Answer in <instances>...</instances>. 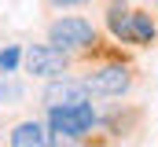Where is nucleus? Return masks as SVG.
Listing matches in <instances>:
<instances>
[{"mask_svg": "<svg viewBox=\"0 0 158 147\" xmlns=\"http://www.w3.org/2000/svg\"><path fill=\"white\" fill-rule=\"evenodd\" d=\"M26 99V81L15 74H0V107H19Z\"/></svg>", "mask_w": 158, "mask_h": 147, "instance_id": "obj_9", "label": "nucleus"}, {"mask_svg": "<svg viewBox=\"0 0 158 147\" xmlns=\"http://www.w3.org/2000/svg\"><path fill=\"white\" fill-rule=\"evenodd\" d=\"M22 52H26V48H19V44H4V48H0V74H19Z\"/></svg>", "mask_w": 158, "mask_h": 147, "instance_id": "obj_10", "label": "nucleus"}, {"mask_svg": "<svg viewBox=\"0 0 158 147\" xmlns=\"http://www.w3.org/2000/svg\"><path fill=\"white\" fill-rule=\"evenodd\" d=\"M81 99H92V96H88L85 81H81V77H70V74L52 77V81H44V88H40L44 110L48 107H66V103H81Z\"/></svg>", "mask_w": 158, "mask_h": 147, "instance_id": "obj_5", "label": "nucleus"}, {"mask_svg": "<svg viewBox=\"0 0 158 147\" xmlns=\"http://www.w3.org/2000/svg\"><path fill=\"white\" fill-rule=\"evenodd\" d=\"M44 37H48L52 44H59L63 52H70V55L92 52V48L99 44V30H96L92 19H85V15H59V19H52L48 30H44Z\"/></svg>", "mask_w": 158, "mask_h": 147, "instance_id": "obj_2", "label": "nucleus"}, {"mask_svg": "<svg viewBox=\"0 0 158 147\" xmlns=\"http://www.w3.org/2000/svg\"><path fill=\"white\" fill-rule=\"evenodd\" d=\"M7 144H11V147H48V144H55V136H52V129H48L44 121H37V118H26V121L11 125Z\"/></svg>", "mask_w": 158, "mask_h": 147, "instance_id": "obj_6", "label": "nucleus"}, {"mask_svg": "<svg viewBox=\"0 0 158 147\" xmlns=\"http://www.w3.org/2000/svg\"><path fill=\"white\" fill-rule=\"evenodd\" d=\"M52 11H70V7H88L92 0H44Z\"/></svg>", "mask_w": 158, "mask_h": 147, "instance_id": "obj_11", "label": "nucleus"}, {"mask_svg": "<svg viewBox=\"0 0 158 147\" xmlns=\"http://www.w3.org/2000/svg\"><path fill=\"white\" fill-rule=\"evenodd\" d=\"M158 40V22L151 11H132L129 15V44H155Z\"/></svg>", "mask_w": 158, "mask_h": 147, "instance_id": "obj_7", "label": "nucleus"}, {"mask_svg": "<svg viewBox=\"0 0 158 147\" xmlns=\"http://www.w3.org/2000/svg\"><path fill=\"white\" fill-rule=\"evenodd\" d=\"M99 125V110L92 99H81V103H66V107H48V129L59 140H85L92 129Z\"/></svg>", "mask_w": 158, "mask_h": 147, "instance_id": "obj_1", "label": "nucleus"}, {"mask_svg": "<svg viewBox=\"0 0 158 147\" xmlns=\"http://www.w3.org/2000/svg\"><path fill=\"white\" fill-rule=\"evenodd\" d=\"M88 96L92 99H121L132 92V70L125 63H103V66H92V70L81 77Z\"/></svg>", "mask_w": 158, "mask_h": 147, "instance_id": "obj_3", "label": "nucleus"}, {"mask_svg": "<svg viewBox=\"0 0 158 147\" xmlns=\"http://www.w3.org/2000/svg\"><path fill=\"white\" fill-rule=\"evenodd\" d=\"M22 70L37 81H52V77H63L70 74V52H63L59 44L44 40V44H30L22 52Z\"/></svg>", "mask_w": 158, "mask_h": 147, "instance_id": "obj_4", "label": "nucleus"}, {"mask_svg": "<svg viewBox=\"0 0 158 147\" xmlns=\"http://www.w3.org/2000/svg\"><path fill=\"white\" fill-rule=\"evenodd\" d=\"M129 15H132L129 0H110V4H107V30H110L114 40H121V44H129Z\"/></svg>", "mask_w": 158, "mask_h": 147, "instance_id": "obj_8", "label": "nucleus"}, {"mask_svg": "<svg viewBox=\"0 0 158 147\" xmlns=\"http://www.w3.org/2000/svg\"><path fill=\"white\" fill-rule=\"evenodd\" d=\"M155 11H158V0H155Z\"/></svg>", "mask_w": 158, "mask_h": 147, "instance_id": "obj_12", "label": "nucleus"}]
</instances>
